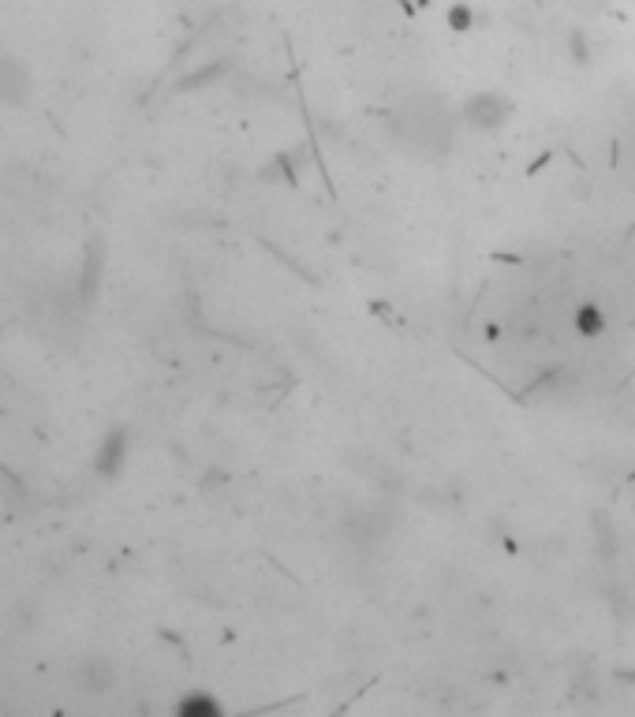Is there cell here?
<instances>
[{"label": "cell", "mask_w": 635, "mask_h": 717, "mask_svg": "<svg viewBox=\"0 0 635 717\" xmlns=\"http://www.w3.org/2000/svg\"><path fill=\"white\" fill-rule=\"evenodd\" d=\"M508 113H512V101L494 94V90H482V94L464 101V120L471 127H482V131L501 127L508 120Z\"/></svg>", "instance_id": "1"}, {"label": "cell", "mask_w": 635, "mask_h": 717, "mask_svg": "<svg viewBox=\"0 0 635 717\" xmlns=\"http://www.w3.org/2000/svg\"><path fill=\"white\" fill-rule=\"evenodd\" d=\"M30 101V71L23 60L0 57V105H27Z\"/></svg>", "instance_id": "2"}, {"label": "cell", "mask_w": 635, "mask_h": 717, "mask_svg": "<svg viewBox=\"0 0 635 717\" xmlns=\"http://www.w3.org/2000/svg\"><path fill=\"white\" fill-rule=\"evenodd\" d=\"M75 684H79L86 695H105V691L116 684V669L105 658H83L79 669H75Z\"/></svg>", "instance_id": "3"}, {"label": "cell", "mask_w": 635, "mask_h": 717, "mask_svg": "<svg viewBox=\"0 0 635 717\" xmlns=\"http://www.w3.org/2000/svg\"><path fill=\"white\" fill-rule=\"evenodd\" d=\"M127 456V434L124 430H113V434L101 441V452H98V471L101 475H116V467L120 460Z\"/></svg>", "instance_id": "4"}, {"label": "cell", "mask_w": 635, "mask_h": 717, "mask_svg": "<svg viewBox=\"0 0 635 717\" xmlns=\"http://www.w3.org/2000/svg\"><path fill=\"white\" fill-rule=\"evenodd\" d=\"M180 714L184 717H217V703L206 699V695H191V699L180 703Z\"/></svg>", "instance_id": "5"}, {"label": "cell", "mask_w": 635, "mask_h": 717, "mask_svg": "<svg viewBox=\"0 0 635 717\" xmlns=\"http://www.w3.org/2000/svg\"><path fill=\"white\" fill-rule=\"evenodd\" d=\"M576 325L583 329V333H587V337H594V333H602V325H606V322H602V314H598L594 307H583L576 314Z\"/></svg>", "instance_id": "6"}]
</instances>
